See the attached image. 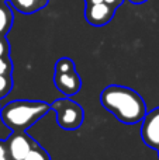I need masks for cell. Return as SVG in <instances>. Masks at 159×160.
Wrapping results in <instances>:
<instances>
[{
	"mask_svg": "<svg viewBox=\"0 0 159 160\" xmlns=\"http://www.w3.org/2000/svg\"><path fill=\"white\" fill-rule=\"evenodd\" d=\"M0 110H2V107H0Z\"/></svg>",
	"mask_w": 159,
	"mask_h": 160,
	"instance_id": "20",
	"label": "cell"
},
{
	"mask_svg": "<svg viewBox=\"0 0 159 160\" xmlns=\"http://www.w3.org/2000/svg\"><path fill=\"white\" fill-rule=\"evenodd\" d=\"M6 143H7L11 160L25 159L31 150L39 146L25 131H13L6 139Z\"/></svg>",
	"mask_w": 159,
	"mask_h": 160,
	"instance_id": "4",
	"label": "cell"
},
{
	"mask_svg": "<svg viewBox=\"0 0 159 160\" xmlns=\"http://www.w3.org/2000/svg\"><path fill=\"white\" fill-rule=\"evenodd\" d=\"M141 138L146 146L159 150V107L146 112L141 121Z\"/></svg>",
	"mask_w": 159,
	"mask_h": 160,
	"instance_id": "5",
	"label": "cell"
},
{
	"mask_svg": "<svg viewBox=\"0 0 159 160\" xmlns=\"http://www.w3.org/2000/svg\"><path fill=\"white\" fill-rule=\"evenodd\" d=\"M131 3H135V4H141V3H145L148 2V0H130Z\"/></svg>",
	"mask_w": 159,
	"mask_h": 160,
	"instance_id": "18",
	"label": "cell"
},
{
	"mask_svg": "<svg viewBox=\"0 0 159 160\" xmlns=\"http://www.w3.org/2000/svg\"><path fill=\"white\" fill-rule=\"evenodd\" d=\"M100 102L109 112L124 124H137L146 115V105L135 90L124 86H107L100 94Z\"/></svg>",
	"mask_w": 159,
	"mask_h": 160,
	"instance_id": "1",
	"label": "cell"
},
{
	"mask_svg": "<svg viewBox=\"0 0 159 160\" xmlns=\"http://www.w3.org/2000/svg\"><path fill=\"white\" fill-rule=\"evenodd\" d=\"M54 84L64 96L69 97L79 93V90L82 88V79L76 73V70H72V72H55Z\"/></svg>",
	"mask_w": 159,
	"mask_h": 160,
	"instance_id": "7",
	"label": "cell"
},
{
	"mask_svg": "<svg viewBox=\"0 0 159 160\" xmlns=\"http://www.w3.org/2000/svg\"><path fill=\"white\" fill-rule=\"evenodd\" d=\"M158 155H159V150H158Z\"/></svg>",
	"mask_w": 159,
	"mask_h": 160,
	"instance_id": "19",
	"label": "cell"
},
{
	"mask_svg": "<svg viewBox=\"0 0 159 160\" xmlns=\"http://www.w3.org/2000/svg\"><path fill=\"white\" fill-rule=\"evenodd\" d=\"M2 56H10V44L6 35H0V58Z\"/></svg>",
	"mask_w": 159,
	"mask_h": 160,
	"instance_id": "14",
	"label": "cell"
},
{
	"mask_svg": "<svg viewBox=\"0 0 159 160\" xmlns=\"http://www.w3.org/2000/svg\"><path fill=\"white\" fill-rule=\"evenodd\" d=\"M76 70L75 62L70 58H61L55 63V72H72Z\"/></svg>",
	"mask_w": 159,
	"mask_h": 160,
	"instance_id": "11",
	"label": "cell"
},
{
	"mask_svg": "<svg viewBox=\"0 0 159 160\" xmlns=\"http://www.w3.org/2000/svg\"><path fill=\"white\" fill-rule=\"evenodd\" d=\"M6 2H8V0H6Z\"/></svg>",
	"mask_w": 159,
	"mask_h": 160,
	"instance_id": "21",
	"label": "cell"
},
{
	"mask_svg": "<svg viewBox=\"0 0 159 160\" xmlns=\"http://www.w3.org/2000/svg\"><path fill=\"white\" fill-rule=\"evenodd\" d=\"M23 160H51V156L45 149H42L41 146H38V148L31 150V152L28 153L27 158L23 159Z\"/></svg>",
	"mask_w": 159,
	"mask_h": 160,
	"instance_id": "12",
	"label": "cell"
},
{
	"mask_svg": "<svg viewBox=\"0 0 159 160\" xmlns=\"http://www.w3.org/2000/svg\"><path fill=\"white\" fill-rule=\"evenodd\" d=\"M104 2H106L109 6H111L113 8H115V10H117V7L121 4V3H123V0H104Z\"/></svg>",
	"mask_w": 159,
	"mask_h": 160,
	"instance_id": "16",
	"label": "cell"
},
{
	"mask_svg": "<svg viewBox=\"0 0 159 160\" xmlns=\"http://www.w3.org/2000/svg\"><path fill=\"white\" fill-rule=\"evenodd\" d=\"M0 160H11L7 143H6V141H3V139H0Z\"/></svg>",
	"mask_w": 159,
	"mask_h": 160,
	"instance_id": "15",
	"label": "cell"
},
{
	"mask_svg": "<svg viewBox=\"0 0 159 160\" xmlns=\"http://www.w3.org/2000/svg\"><path fill=\"white\" fill-rule=\"evenodd\" d=\"M115 8L109 6L106 2L97 3V4H86V10H85V17L89 24L95 25V27H101L106 25L111 21L114 17Z\"/></svg>",
	"mask_w": 159,
	"mask_h": 160,
	"instance_id": "6",
	"label": "cell"
},
{
	"mask_svg": "<svg viewBox=\"0 0 159 160\" xmlns=\"http://www.w3.org/2000/svg\"><path fill=\"white\" fill-rule=\"evenodd\" d=\"M17 11L23 14H33L39 11L48 4V0H8Z\"/></svg>",
	"mask_w": 159,
	"mask_h": 160,
	"instance_id": "8",
	"label": "cell"
},
{
	"mask_svg": "<svg viewBox=\"0 0 159 160\" xmlns=\"http://www.w3.org/2000/svg\"><path fill=\"white\" fill-rule=\"evenodd\" d=\"M14 16L6 0H0V35H7L11 30Z\"/></svg>",
	"mask_w": 159,
	"mask_h": 160,
	"instance_id": "9",
	"label": "cell"
},
{
	"mask_svg": "<svg viewBox=\"0 0 159 160\" xmlns=\"http://www.w3.org/2000/svg\"><path fill=\"white\" fill-rule=\"evenodd\" d=\"M51 110V104L45 101L16 100L2 107L0 118L11 131H27Z\"/></svg>",
	"mask_w": 159,
	"mask_h": 160,
	"instance_id": "2",
	"label": "cell"
},
{
	"mask_svg": "<svg viewBox=\"0 0 159 160\" xmlns=\"http://www.w3.org/2000/svg\"><path fill=\"white\" fill-rule=\"evenodd\" d=\"M13 88V78L11 75H0V100L4 98Z\"/></svg>",
	"mask_w": 159,
	"mask_h": 160,
	"instance_id": "10",
	"label": "cell"
},
{
	"mask_svg": "<svg viewBox=\"0 0 159 160\" xmlns=\"http://www.w3.org/2000/svg\"><path fill=\"white\" fill-rule=\"evenodd\" d=\"M56 114V122L65 131H75L83 124L85 112L80 104L70 98H59L51 104Z\"/></svg>",
	"mask_w": 159,
	"mask_h": 160,
	"instance_id": "3",
	"label": "cell"
},
{
	"mask_svg": "<svg viewBox=\"0 0 159 160\" xmlns=\"http://www.w3.org/2000/svg\"><path fill=\"white\" fill-rule=\"evenodd\" d=\"M13 73V62L10 56L0 58V75H11Z\"/></svg>",
	"mask_w": 159,
	"mask_h": 160,
	"instance_id": "13",
	"label": "cell"
},
{
	"mask_svg": "<svg viewBox=\"0 0 159 160\" xmlns=\"http://www.w3.org/2000/svg\"><path fill=\"white\" fill-rule=\"evenodd\" d=\"M104 0H86V4H97V3H103Z\"/></svg>",
	"mask_w": 159,
	"mask_h": 160,
	"instance_id": "17",
	"label": "cell"
}]
</instances>
